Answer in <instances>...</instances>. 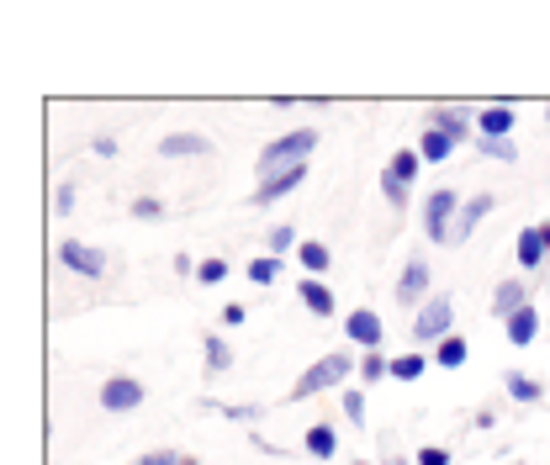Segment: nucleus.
<instances>
[{
	"mask_svg": "<svg viewBox=\"0 0 550 465\" xmlns=\"http://www.w3.org/2000/svg\"><path fill=\"white\" fill-rule=\"evenodd\" d=\"M524 307H529V286L524 281H503L498 291H492V318L498 323H508L513 312H524Z\"/></svg>",
	"mask_w": 550,
	"mask_h": 465,
	"instance_id": "obj_14",
	"label": "nucleus"
},
{
	"mask_svg": "<svg viewBox=\"0 0 550 465\" xmlns=\"http://www.w3.org/2000/svg\"><path fill=\"white\" fill-rule=\"evenodd\" d=\"M429 127H434V133H445V138H455V143H476V117H471V111L466 106H434L429 111Z\"/></svg>",
	"mask_w": 550,
	"mask_h": 465,
	"instance_id": "obj_10",
	"label": "nucleus"
},
{
	"mask_svg": "<svg viewBox=\"0 0 550 465\" xmlns=\"http://www.w3.org/2000/svg\"><path fill=\"white\" fill-rule=\"evenodd\" d=\"M476 154L498 159V164H519V143L513 138H476Z\"/></svg>",
	"mask_w": 550,
	"mask_h": 465,
	"instance_id": "obj_25",
	"label": "nucleus"
},
{
	"mask_svg": "<svg viewBox=\"0 0 550 465\" xmlns=\"http://www.w3.org/2000/svg\"><path fill=\"white\" fill-rule=\"evenodd\" d=\"M59 265L75 270L80 281H101V275H106V254L90 249V244H80V238H64V244H59Z\"/></svg>",
	"mask_w": 550,
	"mask_h": 465,
	"instance_id": "obj_8",
	"label": "nucleus"
},
{
	"mask_svg": "<svg viewBox=\"0 0 550 465\" xmlns=\"http://www.w3.org/2000/svg\"><path fill=\"white\" fill-rule=\"evenodd\" d=\"M201 355H207V376H228V370H233V349H228L223 333H207Z\"/></svg>",
	"mask_w": 550,
	"mask_h": 465,
	"instance_id": "obj_21",
	"label": "nucleus"
},
{
	"mask_svg": "<svg viewBox=\"0 0 550 465\" xmlns=\"http://www.w3.org/2000/svg\"><path fill=\"white\" fill-rule=\"evenodd\" d=\"M53 212H59V217L75 212V185H59V191H53Z\"/></svg>",
	"mask_w": 550,
	"mask_h": 465,
	"instance_id": "obj_36",
	"label": "nucleus"
},
{
	"mask_svg": "<svg viewBox=\"0 0 550 465\" xmlns=\"http://www.w3.org/2000/svg\"><path fill=\"white\" fill-rule=\"evenodd\" d=\"M281 249H297V228H286V222H281V228H270V254L281 259Z\"/></svg>",
	"mask_w": 550,
	"mask_h": 465,
	"instance_id": "obj_34",
	"label": "nucleus"
},
{
	"mask_svg": "<svg viewBox=\"0 0 550 465\" xmlns=\"http://www.w3.org/2000/svg\"><path fill=\"white\" fill-rule=\"evenodd\" d=\"M302 450L313 455V460H334V455H339V434H334V423H313V429L302 434Z\"/></svg>",
	"mask_w": 550,
	"mask_h": 465,
	"instance_id": "obj_18",
	"label": "nucleus"
},
{
	"mask_svg": "<svg viewBox=\"0 0 550 465\" xmlns=\"http://www.w3.org/2000/svg\"><path fill=\"white\" fill-rule=\"evenodd\" d=\"M212 413H223L228 423H254V418H265V407H254V402H207Z\"/></svg>",
	"mask_w": 550,
	"mask_h": 465,
	"instance_id": "obj_28",
	"label": "nucleus"
},
{
	"mask_svg": "<svg viewBox=\"0 0 550 465\" xmlns=\"http://www.w3.org/2000/svg\"><path fill=\"white\" fill-rule=\"evenodd\" d=\"M297 302H302L307 312H313V318H334V312H339V302H334V291H328V286L318 281V275H307V281L297 286Z\"/></svg>",
	"mask_w": 550,
	"mask_h": 465,
	"instance_id": "obj_13",
	"label": "nucleus"
},
{
	"mask_svg": "<svg viewBox=\"0 0 550 465\" xmlns=\"http://www.w3.org/2000/svg\"><path fill=\"white\" fill-rule=\"evenodd\" d=\"M503 465H524V460H503Z\"/></svg>",
	"mask_w": 550,
	"mask_h": 465,
	"instance_id": "obj_43",
	"label": "nucleus"
},
{
	"mask_svg": "<svg viewBox=\"0 0 550 465\" xmlns=\"http://www.w3.org/2000/svg\"><path fill=\"white\" fill-rule=\"evenodd\" d=\"M466 360H471V349H466V339H461V333H450V339L434 349V365H445V370H461Z\"/></svg>",
	"mask_w": 550,
	"mask_h": 465,
	"instance_id": "obj_24",
	"label": "nucleus"
},
{
	"mask_svg": "<svg viewBox=\"0 0 550 465\" xmlns=\"http://www.w3.org/2000/svg\"><path fill=\"white\" fill-rule=\"evenodd\" d=\"M297 259H302V270H307V275H318V281H323V270L334 265V249L313 238V244H302V249H297Z\"/></svg>",
	"mask_w": 550,
	"mask_h": 465,
	"instance_id": "obj_22",
	"label": "nucleus"
},
{
	"mask_svg": "<svg viewBox=\"0 0 550 465\" xmlns=\"http://www.w3.org/2000/svg\"><path fill=\"white\" fill-rule=\"evenodd\" d=\"M180 465H201V460H191V455H186V460H180Z\"/></svg>",
	"mask_w": 550,
	"mask_h": 465,
	"instance_id": "obj_41",
	"label": "nucleus"
},
{
	"mask_svg": "<svg viewBox=\"0 0 550 465\" xmlns=\"http://www.w3.org/2000/svg\"><path fill=\"white\" fill-rule=\"evenodd\" d=\"M513 259H519L524 275H535L550 265V222H529V228L519 233V244H513Z\"/></svg>",
	"mask_w": 550,
	"mask_h": 465,
	"instance_id": "obj_6",
	"label": "nucleus"
},
{
	"mask_svg": "<svg viewBox=\"0 0 550 465\" xmlns=\"http://www.w3.org/2000/svg\"><path fill=\"white\" fill-rule=\"evenodd\" d=\"M159 154L164 159H207L212 154V138L207 133H170L159 143Z\"/></svg>",
	"mask_w": 550,
	"mask_h": 465,
	"instance_id": "obj_12",
	"label": "nucleus"
},
{
	"mask_svg": "<svg viewBox=\"0 0 550 465\" xmlns=\"http://www.w3.org/2000/svg\"><path fill=\"white\" fill-rule=\"evenodd\" d=\"M492 423H498V413H492V407H482V413L471 418V429H492Z\"/></svg>",
	"mask_w": 550,
	"mask_h": 465,
	"instance_id": "obj_40",
	"label": "nucleus"
},
{
	"mask_svg": "<svg viewBox=\"0 0 550 465\" xmlns=\"http://www.w3.org/2000/svg\"><path fill=\"white\" fill-rule=\"evenodd\" d=\"M249 281L254 286H275V281H281V259H275V254H260V259H249Z\"/></svg>",
	"mask_w": 550,
	"mask_h": 465,
	"instance_id": "obj_27",
	"label": "nucleus"
},
{
	"mask_svg": "<svg viewBox=\"0 0 550 465\" xmlns=\"http://www.w3.org/2000/svg\"><path fill=\"white\" fill-rule=\"evenodd\" d=\"M244 318H249V312L238 307V302H228V307H223V323H228V328H238V323H244Z\"/></svg>",
	"mask_w": 550,
	"mask_h": 465,
	"instance_id": "obj_39",
	"label": "nucleus"
},
{
	"mask_svg": "<svg viewBox=\"0 0 550 465\" xmlns=\"http://www.w3.org/2000/svg\"><path fill=\"white\" fill-rule=\"evenodd\" d=\"M381 196H387V207H397V212H402V207L413 201V185H402L392 170H381Z\"/></svg>",
	"mask_w": 550,
	"mask_h": 465,
	"instance_id": "obj_29",
	"label": "nucleus"
},
{
	"mask_svg": "<svg viewBox=\"0 0 550 465\" xmlns=\"http://www.w3.org/2000/svg\"><path fill=\"white\" fill-rule=\"evenodd\" d=\"M429 281H434V275H429V259H424V254H408V265H402V275H397V302L418 312V307L434 296Z\"/></svg>",
	"mask_w": 550,
	"mask_h": 465,
	"instance_id": "obj_5",
	"label": "nucleus"
},
{
	"mask_svg": "<svg viewBox=\"0 0 550 465\" xmlns=\"http://www.w3.org/2000/svg\"><path fill=\"white\" fill-rule=\"evenodd\" d=\"M450 333H455V302H450L445 291H434L429 302L413 312V339L424 344V349H439Z\"/></svg>",
	"mask_w": 550,
	"mask_h": 465,
	"instance_id": "obj_4",
	"label": "nucleus"
},
{
	"mask_svg": "<svg viewBox=\"0 0 550 465\" xmlns=\"http://www.w3.org/2000/svg\"><path fill=\"white\" fill-rule=\"evenodd\" d=\"M180 460H186V455H175V450H149L138 465H180Z\"/></svg>",
	"mask_w": 550,
	"mask_h": 465,
	"instance_id": "obj_38",
	"label": "nucleus"
},
{
	"mask_svg": "<svg viewBox=\"0 0 550 465\" xmlns=\"http://www.w3.org/2000/svg\"><path fill=\"white\" fill-rule=\"evenodd\" d=\"M302 180H307V164H297V170H281V175L260 180V191H254V207H275V201H281V196H291Z\"/></svg>",
	"mask_w": 550,
	"mask_h": 465,
	"instance_id": "obj_11",
	"label": "nucleus"
},
{
	"mask_svg": "<svg viewBox=\"0 0 550 465\" xmlns=\"http://www.w3.org/2000/svg\"><path fill=\"white\" fill-rule=\"evenodd\" d=\"M424 370H429V355H424V349H408V355L392 360V381H418Z\"/></svg>",
	"mask_w": 550,
	"mask_h": 465,
	"instance_id": "obj_26",
	"label": "nucleus"
},
{
	"mask_svg": "<svg viewBox=\"0 0 550 465\" xmlns=\"http://www.w3.org/2000/svg\"><path fill=\"white\" fill-rule=\"evenodd\" d=\"M503 392L519 402V407H535V402L545 397V386H540V381H529L524 370H503Z\"/></svg>",
	"mask_w": 550,
	"mask_h": 465,
	"instance_id": "obj_19",
	"label": "nucleus"
},
{
	"mask_svg": "<svg viewBox=\"0 0 550 465\" xmlns=\"http://www.w3.org/2000/svg\"><path fill=\"white\" fill-rule=\"evenodd\" d=\"M387 170H392L402 185H413V180H418V170H424V159H418V148H397V154L387 159Z\"/></svg>",
	"mask_w": 550,
	"mask_h": 465,
	"instance_id": "obj_23",
	"label": "nucleus"
},
{
	"mask_svg": "<svg viewBox=\"0 0 550 465\" xmlns=\"http://www.w3.org/2000/svg\"><path fill=\"white\" fill-rule=\"evenodd\" d=\"M545 117H550V101H545Z\"/></svg>",
	"mask_w": 550,
	"mask_h": 465,
	"instance_id": "obj_44",
	"label": "nucleus"
},
{
	"mask_svg": "<svg viewBox=\"0 0 550 465\" xmlns=\"http://www.w3.org/2000/svg\"><path fill=\"white\" fill-rule=\"evenodd\" d=\"M355 465H376V460H355Z\"/></svg>",
	"mask_w": 550,
	"mask_h": 465,
	"instance_id": "obj_42",
	"label": "nucleus"
},
{
	"mask_svg": "<svg viewBox=\"0 0 550 465\" xmlns=\"http://www.w3.org/2000/svg\"><path fill=\"white\" fill-rule=\"evenodd\" d=\"M90 148H96L101 159H117V138L112 133H96V138H90Z\"/></svg>",
	"mask_w": 550,
	"mask_h": 465,
	"instance_id": "obj_37",
	"label": "nucleus"
},
{
	"mask_svg": "<svg viewBox=\"0 0 550 465\" xmlns=\"http://www.w3.org/2000/svg\"><path fill=\"white\" fill-rule=\"evenodd\" d=\"M371 381H392V360L381 355V349H376V355H365V360H360V386H371Z\"/></svg>",
	"mask_w": 550,
	"mask_h": 465,
	"instance_id": "obj_30",
	"label": "nucleus"
},
{
	"mask_svg": "<svg viewBox=\"0 0 550 465\" xmlns=\"http://www.w3.org/2000/svg\"><path fill=\"white\" fill-rule=\"evenodd\" d=\"M344 339L360 344L365 355H376L381 339H387V333H381V312H376V307H355L350 318H344Z\"/></svg>",
	"mask_w": 550,
	"mask_h": 465,
	"instance_id": "obj_9",
	"label": "nucleus"
},
{
	"mask_svg": "<svg viewBox=\"0 0 550 465\" xmlns=\"http://www.w3.org/2000/svg\"><path fill=\"white\" fill-rule=\"evenodd\" d=\"M143 402H149V392H143L138 376H106L101 381V407L106 413H138Z\"/></svg>",
	"mask_w": 550,
	"mask_h": 465,
	"instance_id": "obj_7",
	"label": "nucleus"
},
{
	"mask_svg": "<svg viewBox=\"0 0 550 465\" xmlns=\"http://www.w3.org/2000/svg\"><path fill=\"white\" fill-rule=\"evenodd\" d=\"M196 281H201V286H223V281H228V259H201V265H196Z\"/></svg>",
	"mask_w": 550,
	"mask_h": 465,
	"instance_id": "obj_31",
	"label": "nucleus"
},
{
	"mask_svg": "<svg viewBox=\"0 0 550 465\" xmlns=\"http://www.w3.org/2000/svg\"><path fill=\"white\" fill-rule=\"evenodd\" d=\"M355 376V360L344 355V349H334V355H323L302 370V381L291 386V402H307V397H318V392H334V386H344Z\"/></svg>",
	"mask_w": 550,
	"mask_h": 465,
	"instance_id": "obj_3",
	"label": "nucleus"
},
{
	"mask_svg": "<svg viewBox=\"0 0 550 465\" xmlns=\"http://www.w3.org/2000/svg\"><path fill=\"white\" fill-rule=\"evenodd\" d=\"M455 148H461L455 138H445V133H434V127H424V138H418V159H424V164H445Z\"/></svg>",
	"mask_w": 550,
	"mask_h": 465,
	"instance_id": "obj_20",
	"label": "nucleus"
},
{
	"mask_svg": "<svg viewBox=\"0 0 550 465\" xmlns=\"http://www.w3.org/2000/svg\"><path fill=\"white\" fill-rule=\"evenodd\" d=\"M503 328H508V344H513V349H529V344L540 339V312H535V302H529L524 312H513Z\"/></svg>",
	"mask_w": 550,
	"mask_h": 465,
	"instance_id": "obj_16",
	"label": "nucleus"
},
{
	"mask_svg": "<svg viewBox=\"0 0 550 465\" xmlns=\"http://www.w3.org/2000/svg\"><path fill=\"white\" fill-rule=\"evenodd\" d=\"M127 212H133L138 222H164V201H154V196H138Z\"/></svg>",
	"mask_w": 550,
	"mask_h": 465,
	"instance_id": "obj_33",
	"label": "nucleus"
},
{
	"mask_svg": "<svg viewBox=\"0 0 550 465\" xmlns=\"http://www.w3.org/2000/svg\"><path fill=\"white\" fill-rule=\"evenodd\" d=\"M318 148V127H297V133H286V138H275V143H265L260 148V180H270V175H281V170H297V164H307V154Z\"/></svg>",
	"mask_w": 550,
	"mask_h": 465,
	"instance_id": "obj_1",
	"label": "nucleus"
},
{
	"mask_svg": "<svg viewBox=\"0 0 550 465\" xmlns=\"http://www.w3.org/2000/svg\"><path fill=\"white\" fill-rule=\"evenodd\" d=\"M413 460H418V465H450V450H445V444H424Z\"/></svg>",
	"mask_w": 550,
	"mask_h": 465,
	"instance_id": "obj_35",
	"label": "nucleus"
},
{
	"mask_svg": "<svg viewBox=\"0 0 550 465\" xmlns=\"http://www.w3.org/2000/svg\"><path fill=\"white\" fill-rule=\"evenodd\" d=\"M476 138H513V111L503 101H492L476 111Z\"/></svg>",
	"mask_w": 550,
	"mask_h": 465,
	"instance_id": "obj_15",
	"label": "nucleus"
},
{
	"mask_svg": "<svg viewBox=\"0 0 550 465\" xmlns=\"http://www.w3.org/2000/svg\"><path fill=\"white\" fill-rule=\"evenodd\" d=\"M344 418H350L355 429L365 423V392H360V386H344Z\"/></svg>",
	"mask_w": 550,
	"mask_h": 465,
	"instance_id": "obj_32",
	"label": "nucleus"
},
{
	"mask_svg": "<svg viewBox=\"0 0 550 465\" xmlns=\"http://www.w3.org/2000/svg\"><path fill=\"white\" fill-rule=\"evenodd\" d=\"M461 207H466V201L455 196L450 185H439V191L424 196V207H418V212H424V238H429L434 249H450V244H455V222H461Z\"/></svg>",
	"mask_w": 550,
	"mask_h": 465,
	"instance_id": "obj_2",
	"label": "nucleus"
},
{
	"mask_svg": "<svg viewBox=\"0 0 550 465\" xmlns=\"http://www.w3.org/2000/svg\"><path fill=\"white\" fill-rule=\"evenodd\" d=\"M492 207H498V196H492V191H482V196H471L466 201V207H461V222H455V244H466V238L476 233V222H482Z\"/></svg>",
	"mask_w": 550,
	"mask_h": 465,
	"instance_id": "obj_17",
	"label": "nucleus"
}]
</instances>
